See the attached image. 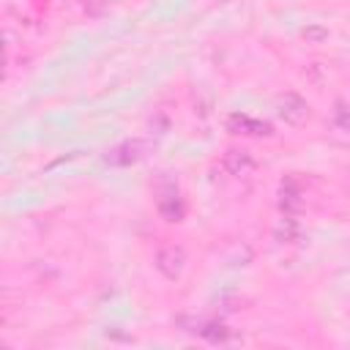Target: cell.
<instances>
[{"label":"cell","instance_id":"cell-1","mask_svg":"<svg viewBox=\"0 0 350 350\" xmlns=\"http://www.w3.org/2000/svg\"><path fill=\"white\" fill-rule=\"evenodd\" d=\"M148 150H150V142H148V139H126V142L115 145V148L104 156V164H109V167H129V164L145 159Z\"/></svg>","mask_w":350,"mask_h":350},{"label":"cell","instance_id":"cell-2","mask_svg":"<svg viewBox=\"0 0 350 350\" xmlns=\"http://www.w3.org/2000/svg\"><path fill=\"white\" fill-rule=\"evenodd\" d=\"M156 268H159L161 276L178 279V276L183 273V268H186V252H183L180 246H175V243L161 246V249L156 252Z\"/></svg>","mask_w":350,"mask_h":350},{"label":"cell","instance_id":"cell-3","mask_svg":"<svg viewBox=\"0 0 350 350\" xmlns=\"http://www.w3.org/2000/svg\"><path fill=\"white\" fill-rule=\"evenodd\" d=\"M224 126H227L230 134H246V137H271L273 134L271 123L257 120V118H249V115H241V112H232L224 120Z\"/></svg>","mask_w":350,"mask_h":350},{"label":"cell","instance_id":"cell-4","mask_svg":"<svg viewBox=\"0 0 350 350\" xmlns=\"http://www.w3.org/2000/svg\"><path fill=\"white\" fill-rule=\"evenodd\" d=\"M309 104L298 96V93H284L282 98H279V118L284 120V123H290V126H304L306 120H309Z\"/></svg>","mask_w":350,"mask_h":350},{"label":"cell","instance_id":"cell-5","mask_svg":"<svg viewBox=\"0 0 350 350\" xmlns=\"http://www.w3.org/2000/svg\"><path fill=\"white\" fill-rule=\"evenodd\" d=\"M156 208H159L161 219H167V221H180V219H183V211H186V208H183V200L178 197V189H175L172 183H167V189L159 191Z\"/></svg>","mask_w":350,"mask_h":350},{"label":"cell","instance_id":"cell-6","mask_svg":"<svg viewBox=\"0 0 350 350\" xmlns=\"http://www.w3.org/2000/svg\"><path fill=\"white\" fill-rule=\"evenodd\" d=\"M221 167L224 172L230 175H246L254 170V159L249 150H241V148H230L224 156H221Z\"/></svg>","mask_w":350,"mask_h":350},{"label":"cell","instance_id":"cell-7","mask_svg":"<svg viewBox=\"0 0 350 350\" xmlns=\"http://www.w3.org/2000/svg\"><path fill=\"white\" fill-rule=\"evenodd\" d=\"M279 208H282V213H298L304 208L301 189L293 178H284L282 186H279Z\"/></svg>","mask_w":350,"mask_h":350},{"label":"cell","instance_id":"cell-8","mask_svg":"<svg viewBox=\"0 0 350 350\" xmlns=\"http://www.w3.org/2000/svg\"><path fill=\"white\" fill-rule=\"evenodd\" d=\"M191 331H197L202 339H208L213 345H224V342H232L235 339L232 331L227 325H221V323H197V328H191Z\"/></svg>","mask_w":350,"mask_h":350},{"label":"cell","instance_id":"cell-9","mask_svg":"<svg viewBox=\"0 0 350 350\" xmlns=\"http://www.w3.org/2000/svg\"><path fill=\"white\" fill-rule=\"evenodd\" d=\"M273 235L282 243H295L301 238V224L293 219V213H284V219H279V224L273 227Z\"/></svg>","mask_w":350,"mask_h":350},{"label":"cell","instance_id":"cell-10","mask_svg":"<svg viewBox=\"0 0 350 350\" xmlns=\"http://www.w3.org/2000/svg\"><path fill=\"white\" fill-rule=\"evenodd\" d=\"M334 123H336V129H339V131L350 134V109H347L342 101L336 104V112H334Z\"/></svg>","mask_w":350,"mask_h":350},{"label":"cell","instance_id":"cell-11","mask_svg":"<svg viewBox=\"0 0 350 350\" xmlns=\"http://www.w3.org/2000/svg\"><path fill=\"white\" fill-rule=\"evenodd\" d=\"M304 38L317 44V41H325V38H328V30L320 27V25H309V27H304Z\"/></svg>","mask_w":350,"mask_h":350}]
</instances>
